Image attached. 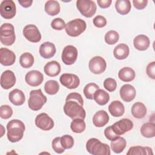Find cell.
<instances>
[{"instance_id":"6da1fadb","label":"cell","mask_w":155,"mask_h":155,"mask_svg":"<svg viewBox=\"0 0 155 155\" xmlns=\"http://www.w3.org/2000/svg\"><path fill=\"white\" fill-rule=\"evenodd\" d=\"M25 125L20 120L13 119L7 125V138L11 142H17L22 139L25 131Z\"/></svg>"},{"instance_id":"7a4b0ae2","label":"cell","mask_w":155,"mask_h":155,"mask_svg":"<svg viewBox=\"0 0 155 155\" xmlns=\"http://www.w3.org/2000/svg\"><path fill=\"white\" fill-rule=\"evenodd\" d=\"M64 111L65 114L72 119L80 118L84 119L86 116V113L81 104L74 100H68L65 101L64 106Z\"/></svg>"},{"instance_id":"3957f363","label":"cell","mask_w":155,"mask_h":155,"mask_svg":"<svg viewBox=\"0 0 155 155\" xmlns=\"http://www.w3.org/2000/svg\"><path fill=\"white\" fill-rule=\"evenodd\" d=\"M87 151L93 155H110V147L96 138L90 139L86 143Z\"/></svg>"},{"instance_id":"277c9868","label":"cell","mask_w":155,"mask_h":155,"mask_svg":"<svg viewBox=\"0 0 155 155\" xmlns=\"http://www.w3.org/2000/svg\"><path fill=\"white\" fill-rule=\"evenodd\" d=\"M47 101V97L42 93L41 89L33 90L30 92L28 105L31 110L38 111L42 108Z\"/></svg>"},{"instance_id":"5b68a950","label":"cell","mask_w":155,"mask_h":155,"mask_svg":"<svg viewBox=\"0 0 155 155\" xmlns=\"http://www.w3.org/2000/svg\"><path fill=\"white\" fill-rule=\"evenodd\" d=\"M87 24L82 19H74L65 24V30L67 34L71 37H76L82 33L86 29Z\"/></svg>"},{"instance_id":"8992f818","label":"cell","mask_w":155,"mask_h":155,"mask_svg":"<svg viewBox=\"0 0 155 155\" xmlns=\"http://www.w3.org/2000/svg\"><path fill=\"white\" fill-rule=\"evenodd\" d=\"M16 36L13 25L10 23H4L0 27V40L3 45L10 46L15 41Z\"/></svg>"},{"instance_id":"52a82bcc","label":"cell","mask_w":155,"mask_h":155,"mask_svg":"<svg viewBox=\"0 0 155 155\" xmlns=\"http://www.w3.org/2000/svg\"><path fill=\"white\" fill-rule=\"evenodd\" d=\"M76 7L79 12L86 18L92 17L96 11V5L94 1L78 0Z\"/></svg>"},{"instance_id":"ba28073f","label":"cell","mask_w":155,"mask_h":155,"mask_svg":"<svg viewBox=\"0 0 155 155\" xmlns=\"http://www.w3.org/2000/svg\"><path fill=\"white\" fill-rule=\"evenodd\" d=\"M16 13V5L12 0L2 1L0 5L1 16L6 19L13 18Z\"/></svg>"},{"instance_id":"9c48e42d","label":"cell","mask_w":155,"mask_h":155,"mask_svg":"<svg viewBox=\"0 0 155 155\" xmlns=\"http://www.w3.org/2000/svg\"><path fill=\"white\" fill-rule=\"evenodd\" d=\"M78 54V50L74 46L71 45H67L64 48L62 53V61L65 65H72L76 62Z\"/></svg>"},{"instance_id":"30bf717a","label":"cell","mask_w":155,"mask_h":155,"mask_svg":"<svg viewBox=\"0 0 155 155\" xmlns=\"http://www.w3.org/2000/svg\"><path fill=\"white\" fill-rule=\"evenodd\" d=\"M88 67L91 72L96 74H99L105 71L107 67V63L103 58L97 56L92 58L90 60Z\"/></svg>"},{"instance_id":"8fae6325","label":"cell","mask_w":155,"mask_h":155,"mask_svg":"<svg viewBox=\"0 0 155 155\" xmlns=\"http://www.w3.org/2000/svg\"><path fill=\"white\" fill-rule=\"evenodd\" d=\"M111 128L116 134L120 136L130 131L133 128V123L130 119L124 118L114 123Z\"/></svg>"},{"instance_id":"7c38bea8","label":"cell","mask_w":155,"mask_h":155,"mask_svg":"<svg viewBox=\"0 0 155 155\" xmlns=\"http://www.w3.org/2000/svg\"><path fill=\"white\" fill-rule=\"evenodd\" d=\"M22 32L24 37L30 42L36 43L41 39V34L35 25H27L24 27Z\"/></svg>"},{"instance_id":"4fadbf2b","label":"cell","mask_w":155,"mask_h":155,"mask_svg":"<svg viewBox=\"0 0 155 155\" xmlns=\"http://www.w3.org/2000/svg\"><path fill=\"white\" fill-rule=\"evenodd\" d=\"M35 124L44 131H48L54 127L53 120L45 113H42L36 117Z\"/></svg>"},{"instance_id":"5bb4252c","label":"cell","mask_w":155,"mask_h":155,"mask_svg":"<svg viewBox=\"0 0 155 155\" xmlns=\"http://www.w3.org/2000/svg\"><path fill=\"white\" fill-rule=\"evenodd\" d=\"M59 81L62 85L68 89L76 88L80 84V80L79 77L74 74H62L60 77Z\"/></svg>"},{"instance_id":"9a60e30c","label":"cell","mask_w":155,"mask_h":155,"mask_svg":"<svg viewBox=\"0 0 155 155\" xmlns=\"http://www.w3.org/2000/svg\"><path fill=\"white\" fill-rule=\"evenodd\" d=\"M44 80L43 74L38 70L28 71L25 76V81L31 87H37L41 85Z\"/></svg>"},{"instance_id":"2e32d148","label":"cell","mask_w":155,"mask_h":155,"mask_svg":"<svg viewBox=\"0 0 155 155\" xmlns=\"http://www.w3.org/2000/svg\"><path fill=\"white\" fill-rule=\"evenodd\" d=\"M15 73L12 70H5L1 76V86L5 90H8L13 87L16 83Z\"/></svg>"},{"instance_id":"e0dca14e","label":"cell","mask_w":155,"mask_h":155,"mask_svg":"<svg viewBox=\"0 0 155 155\" xmlns=\"http://www.w3.org/2000/svg\"><path fill=\"white\" fill-rule=\"evenodd\" d=\"M16 61V55L13 51L7 48H1L0 49V63L4 66L13 65Z\"/></svg>"},{"instance_id":"ac0fdd59","label":"cell","mask_w":155,"mask_h":155,"mask_svg":"<svg viewBox=\"0 0 155 155\" xmlns=\"http://www.w3.org/2000/svg\"><path fill=\"white\" fill-rule=\"evenodd\" d=\"M120 96L123 101L127 102L132 101L136 94V89L130 84H125L120 89Z\"/></svg>"},{"instance_id":"d6986e66","label":"cell","mask_w":155,"mask_h":155,"mask_svg":"<svg viewBox=\"0 0 155 155\" xmlns=\"http://www.w3.org/2000/svg\"><path fill=\"white\" fill-rule=\"evenodd\" d=\"M56 48L54 44L50 42L42 43L39 47V54L44 59H50L56 53Z\"/></svg>"},{"instance_id":"ffe728a7","label":"cell","mask_w":155,"mask_h":155,"mask_svg":"<svg viewBox=\"0 0 155 155\" xmlns=\"http://www.w3.org/2000/svg\"><path fill=\"white\" fill-rule=\"evenodd\" d=\"M8 98L10 101L16 106L21 105L25 101V97L24 92L18 88H16L9 93Z\"/></svg>"},{"instance_id":"44dd1931","label":"cell","mask_w":155,"mask_h":155,"mask_svg":"<svg viewBox=\"0 0 155 155\" xmlns=\"http://www.w3.org/2000/svg\"><path fill=\"white\" fill-rule=\"evenodd\" d=\"M150 44V41L149 38L144 35H137L133 40L134 48L140 51L146 50L149 47Z\"/></svg>"},{"instance_id":"7402d4cb","label":"cell","mask_w":155,"mask_h":155,"mask_svg":"<svg viewBox=\"0 0 155 155\" xmlns=\"http://www.w3.org/2000/svg\"><path fill=\"white\" fill-rule=\"evenodd\" d=\"M109 121L108 113L104 110L97 111L93 117V123L96 127H102Z\"/></svg>"},{"instance_id":"603a6c76","label":"cell","mask_w":155,"mask_h":155,"mask_svg":"<svg viewBox=\"0 0 155 155\" xmlns=\"http://www.w3.org/2000/svg\"><path fill=\"white\" fill-rule=\"evenodd\" d=\"M61 65L56 61H52L47 62L44 68V73L48 76L54 77L58 76L61 72Z\"/></svg>"},{"instance_id":"cb8c5ba5","label":"cell","mask_w":155,"mask_h":155,"mask_svg":"<svg viewBox=\"0 0 155 155\" xmlns=\"http://www.w3.org/2000/svg\"><path fill=\"white\" fill-rule=\"evenodd\" d=\"M108 110L113 117H120L124 114L125 107L120 101H114L109 105Z\"/></svg>"},{"instance_id":"d4e9b609","label":"cell","mask_w":155,"mask_h":155,"mask_svg":"<svg viewBox=\"0 0 155 155\" xmlns=\"http://www.w3.org/2000/svg\"><path fill=\"white\" fill-rule=\"evenodd\" d=\"M130 53L128 46L125 44H119L113 50L114 56L118 60H123L126 59Z\"/></svg>"},{"instance_id":"484cf974","label":"cell","mask_w":155,"mask_h":155,"mask_svg":"<svg viewBox=\"0 0 155 155\" xmlns=\"http://www.w3.org/2000/svg\"><path fill=\"white\" fill-rule=\"evenodd\" d=\"M131 111L134 117L142 119L147 114V108L143 103L137 102L132 105Z\"/></svg>"},{"instance_id":"4316f807","label":"cell","mask_w":155,"mask_h":155,"mask_svg":"<svg viewBox=\"0 0 155 155\" xmlns=\"http://www.w3.org/2000/svg\"><path fill=\"white\" fill-rule=\"evenodd\" d=\"M118 77L124 82H131L135 78V72L130 67H124L119 70Z\"/></svg>"},{"instance_id":"83f0119b","label":"cell","mask_w":155,"mask_h":155,"mask_svg":"<svg viewBox=\"0 0 155 155\" xmlns=\"http://www.w3.org/2000/svg\"><path fill=\"white\" fill-rule=\"evenodd\" d=\"M131 5L129 0H117L115 2L116 11L122 15L128 14L131 10Z\"/></svg>"},{"instance_id":"f1b7e54d","label":"cell","mask_w":155,"mask_h":155,"mask_svg":"<svg viewBox=\"0 0 155 155\" xmlns=\"http://www.w3.org/2000/svg\"><path fill=\"white\" fill-rule=\"evenodd\" d=\"M60 5L57 1H47L45 4V11L50 16H55L60 12Z\"/></svg>"},{"instance_id":"f546056e","label":"cell","mask_w":155,"mask_h":155,"mask_svg":"<svg viewBox=\"0 0 155 155\" xmlns=\"http://www.w3.org/2000/svg\"><path fill=\"white\" fill-rule=\"evenodd\" d=\"M93 99L97 104L100 105H104L107 104L109 101L110 95L104 90L98 89L94 93Z\"/></svg>"},{"instance_id":"4dcf8cb0","label":"cell","mask_w":155,"mask_h":155,"mask_svg":"<svg viewBox=\"0 0 155 155\" xmlns=\"http://www.w3.org/2000/svg\"><path fill=\"white\" fill-rule=\"evenodd\" d=\"M127 155H149L153 154L152 149L148 147L134 146L129 148L127 153Z\"/></svg>"},{"instance_id":"1f68e13d","label":"cell","mask_w":155,"mask_h":155,"mask_svg":"<svg viewBox=\"0 0 155 155\" xmlns=\"http://www.w3.org/2000/svg\"><path fill=\"white\" fill-rule=\"evenodd\" d=\"M111 148L112 151L115 153H122L127 145L125 139L122 137H119L116 139L111 141Z\"/></svg>"},{"instance_id":"d6a6232c","label":"cell","mask_w":155,"mask_h":155,"mask_svg":"<svg viewBox=\"0 0 155 155\" xmlns=\"http://www.w3.org/2000/svg\"><path fill=\"white\" fill-rule=\"evenodd\" d=\"M142 135L147 138H151L155 136V124L153 122H147L143 124L140 128Z\"/></svg>"},{"instance_id":"836d02e7","label":"cell","mask_w":155,"mask_h":155,"mask_svg":"<svg viewBox=\"0 0 155 155\" xmlns=\"http://www.w3.org/2000/svg\"><path fill=\"white\" fill-rule=\"evenodd\" d=\"M34 61L33 55L28 52L22 53L19 58L20 65L24 68H28L32 67L34 64Z\"/></svg>"},{"instance_id":"e575fe53","label":"cell","mask_w":155,"mask_h":155,"mask_svg":"<svg viewBox=\"0 0 155 155\" xmlns=\"http://www.w3.org/2000/svg\"><path fill=\"white\" fill-rule=\"evenodd\" d=\"M86 125L84 119L77 118L73 120L70 124V128L75 133H82L85 129Z\"/></svg>"},{"instance_id":"d590c367","label":"cell","mask_w":155,"mask_h":155,"mask_svg":"<svg viewBox=\"0 0 155 155\" xmlns=\"http://www.w3.org/2000/svg\"><path fill=\"white\" fill-rule=\"evenodd\" d=\"M45 91L50 95L56 94L59 90V85L56 81L49 80L44 85Z\"/></svg>"},{"instance_id":"8d00e7d4","label":"cell","mask_w":155,"mask_h":155,"mask_svg":"<svg viewBox=\"0 0 155 155\" xmlns=\"http://www.w3.org/2000/svg\"><path fill=\"white\" fill-rule=\"evenodd\" d=\"M98 89H99V87L96 84L93 82L89 83L84 88V95L88 99H93L94 94Z\"/></svg>"},{"instance_id":"74e56055","label":"cell","mask_w":155,"mask_h":155,"mask_svg":"<svg viewBox=\"0 0 155 155\" xmlns=\"http://www.w3.org/2000/svg\"><path fill=\"white\" fill-rule=\"evenodd\" d=\"M119 38V33L115 30H110L105 35V41L108 45H113L116 44Z\"/></svg>"},{"instance_id":"f35d334b","label":"cell","mask_w":155,"mask_h":155,"mask_svg":"<svg viewBox=\"0 0 155 155\" xmlns=\"http://www.w3.org/2000/svg\"><path fill=\"white\" fill-rule=\"evenodd\" d=\"M61 143L64 149H70L74 145V139L71 136L65 134L61 137Z\"/></svg>"},{"instance_id":"ab89813d","label":"cell","mask_w":155,"mask_h":155,"mask_svg":"<svg viewBox=\"0 0 155 155\" xmlns=\"http://www.w3.org/2000/svg\"><path fill=\"white\" fill-rule=\"evenodd\" d=\"M13 114L12 108L8 105H3L0 108V116L2 119H7Z\"/></svg>"},{"instance_id":"60d3db41","label":"cell","mask_w":155,"mask_h":155,"mask_svg":"<svg viewBox=\"0 0 155 155\" xmlns=\"http://www.w3.org/2000/svg\"><path fill=\"white\" fill-rule=\"evenodd\" d=\"M104 87L107 91L110 92H113L116 89V81H115V79L111 78H107L104 82Z\"/></svg>"},{"instance_id":"b9f144b4","label":"cell","mask_w":155,"mask_h":155,"mask_svg":"<svg viewBox=\"0 0 155 155\" xmlns=\"http://www.w3.org/2000/svg\"><path fill=\"white\" fill-rule=\"evenodd\" d=\"M51 145H52V148L53 149V150L58 154L62 153L65 151V149L63 148V147L62 146L61 143V137H55L52 140Z\"/></svg>"},{"instance_id":"7bdbcfd3","label":"cell","mask_w":155,"mask_h":155,"mask_svg":"<svg viewBox=\"0 0 155 155\" xmlns=\"http://www.w3.org/2000/svg\"><path fill=\"white\" fill-rule=\"evenodd\" d=\"M65 21L60 18L54 19L51 22V27L56 30H62L65 27Z\"/></svg>"},{"instance_id":"ee69618b","label":"cell","mask_w":155,"mask_h":155,"mask_svg":"<svg viewBox=\"0 0 155 155\" xmlns=\"http://www.w3.org/2000/svg\"><path fill=\"white\" fill-rule=\"evenodd\" d=\"M93 24L97 28H102L107 25V19L101 15L96 16L93 20Z\"/></svg>"},{"instance_id":"f6af8a7d","label":"cell","mask_w":155,"mask_h":155,"mask_svg":"<svg viewBox=\"0 0 155 155\" xmlns=\"http://www.w3.org/2000/svg\"><path fill=\"white\" fill-rule=\"evenodd\" d=\"M104 134L105 137L108 139L109 140L113 141L115 139H116L117 137H119V135L116 134L113 130L111 126H109L107 127L104 130Z\"/></svg>"},{"instance_id":"bcb514c9","label":"cell","mask_w":155,"mask_h":155,"mask_svg":"<svg viewBox=\"0 0 155 155\" xmlns=\"http://www.w3.org/2000/svg\"><path fill=\"white\" fill-rule=\"evenodd\" d=\"M68 100H74V101H76L78 102H79L81 105L83 106L84 105V101L82 99V96L78 93H70L66 97L65 101H68Z\"/></svg>"},{"instance_id":"7dc6e473","label":"cell","mask_w":155,"mask_h":155,"mask_svg":"<svg viewBox=\"0 0 155 155\" xmlns=\"http://www.w3.org/2000/svg\"><path fill=\"white\" fill-rule=\"evenodd\" d=\"M147 75L151 79H155V62L153 61L148 64L146 68Z\"/></svg>"},{"instance_id":"c3c4849f","label":"cell","mask_w":155,"mask_h":155,"mask_svg":"<svg viewBox=\"0 0 155 155\" xmlns=\"http://www.w3.org/2000/svg\"><path fill=\"white\" fill-rule=\"evenodd\" d=\"M133 4L134 7L137 10H142L146 7L148 4L147 0H133Z\"/></svg>"},{"instance_id":"681fc988","label":"cell","mask_w":155,"mask_h":155,"mask_svg":"<svg viewBox=\"0 0 155 155\" xmlns=\"http://www.w3.org/2000/svg\"><path fill=\"white\" fill-rule=\"evenodd\" d=\"M112 2L111 0H98L97 1V3L99 6L102 8H106L110 6Z\"/></svg>"},{"instance_id":"f907efd6","label":"cell","mask_w":155,"mask_h":155,"mask_svg":"<svg viewBox=\"0 0 155 155\" xmlns=\"http://www.w3.org/2000/svg\"><path fill=\"white\" fill-rule=\"evenodd\" d=\"M18 2L21 5V6H22L24 8H27L29 7L31 5L32 3H33V1H21L19 0Z\"/></svg>"}]
</instances>
